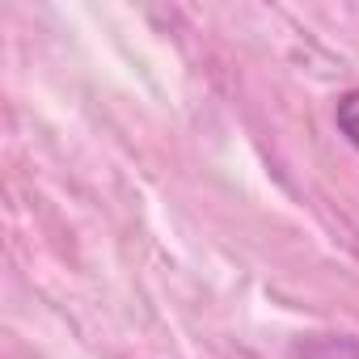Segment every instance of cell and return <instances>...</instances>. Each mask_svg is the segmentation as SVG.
Masks as SVG:
<instances>
[{"label": "cell", "instance_id": "6da1fadb", "mask_svg": "<svg viewBox=\"0 0 359 359\" xmlns=\"http://www.w3.org/2000/svg\"><path fill=\"white\" fill-rule=\"evenodd\" d=\"M334 123H338V131L359 148V89H351V93L338 97V106H334Z\"/></svg>", "mask_w": 359, "mask_h": 359}]
</instances>
